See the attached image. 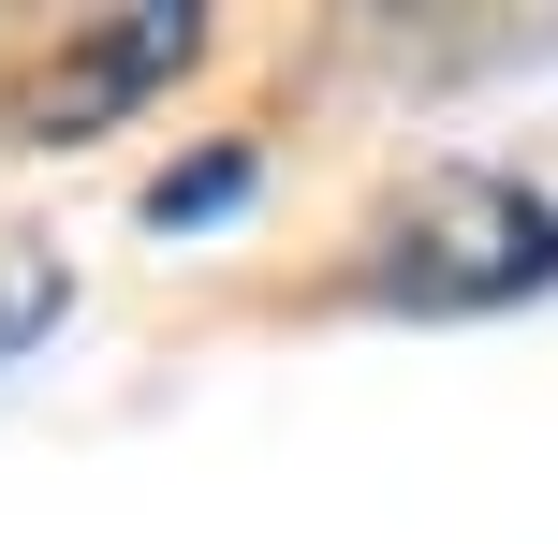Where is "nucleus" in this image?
<instances>
[{"label": "nucleus", "mask_w": 558, "mask_h": 544, "mask_svg": "<svg viewBox=\"0 0 558 544\" xmlns=\"http://www.w3.org/2000/svg\"><path fill=\"white\" fill-rule=\"evenodd\" d=\"M235 192H251V162H192V177H162V192H147V221H162V235H177V221H221Z\"/></svg>", "instance_id": "obj_4"}, {"label": "nucleus", "mask_w": 558, "mask_h": 544, "mask_svg": "<svg viewBox=\"0 0 558 544\" xmlns=\"http://www.w3.org/2000/svg\"><path fill=\"white\" fill-rule=\"evenodd\" d=\"M530 280H558V206L514 192V177H456V192L397 235V265H383L397 310H500V294H530Z\"/></svg>", "instance_id": "obj_1"}, {"label": "nucleus", "mask_w": 558, "mask_h": 544, "mask_svg": "<svg viewBox=\"0 0 558 544\" xmlns=\"http://www.w3.org/2000/svg\"><path fill=\"white\" fill-rule=\"evenodd\" d=\"M192 59H206V15H192V0H133V15H104L45 88H29V118H45V133H88V118H118V104H147V88H177Z\"/></svg>", "instance_id": "obj_2"}, {"label": "nucleus", "mask_w": 558, "mask_h": 544, "mask_svg": "<svg viewBox=\"0 0 558 544\" xmlns=\"http://www.w3.org/2000/svg\"><path fill=\"white\" fill-rule=\"evenodd\" d=\"M59 310H74V280H59V265H0V353H15V339H45Z\"/></svg>", "instance_id": "obj_3"}]
</instances>
